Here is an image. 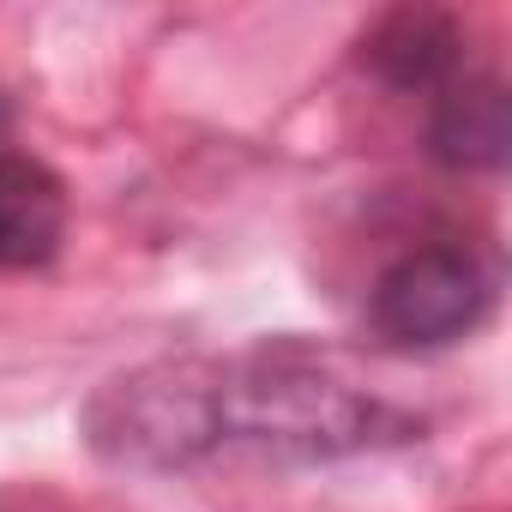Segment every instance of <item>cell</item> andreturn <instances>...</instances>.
Segmentation results:
<instances>
[{
    "label": "cell",
    "instance_id": "cell-2",
    "mask_svg": "<svg viewBox=\"0 0 512 512\" xmlns=\"http://www.w3.org/2000/svg\"><path fill=\"white\" fill-rule=\"evenodd\" d=\"M494 308V266L470 241L410 247L374 278L368 326L392 350H446L470 338Z\"/></svg>",
    "mask_w": 512,
    "mask_h": 512
},
{
    "label": "cell",
    "instance_id": "cell-6",
    "mask_svg": "<svg viewBox=\"0 0 512 512\" xmlns=\"http://www.w3.org/2000/svg\"><path fill=\"white\" fill-rule=\"evenodd\" d=\"M7 139H13V97L0 91V157H7Z\"/></svg>",
    "mask_w": 512,
    "mask_h": 512
},
{
    "label": "cell",
    "instance_id": "cell-5",
    "mask_svg": "<svg viewBox=\"0 0 512 512\" xmlns=\"http://www.w3.org/2000/svg\"><path fill=\"white\" fill-rule=\"evenodd\" d=\"M67 187L49 163L7 151L0 157V272H37L61 253Z\"/></svg>",
    "mask_w": 512,
    "mask_h": 512
},
{
    "label": "cell",
    "instance_id": "cell-4",
    "mask_svg": "<svg viewBox=\"0 0 512 512\" xmlns=\"http://www.w3.org/2000/svg\"><path fill=\"white\" fill-rule=\"evenodd\" d=\"M428 157L440 169H506L512 157V97L494 73L440 85L428 109Z\"/></svg>",
    "mask_w": 512,
    "mask_h": 512
},
{
    "label": "cell",
    "instance_id": "cell-1",
    "mask_svg": "<svg viewBox=\"0 0 512 512\" xmlns=\"http://www.w3.org/2000/svg\"><path fill=\"white\" fill-rule=\"evenodd\" d=\"M422 422L332 374L302 344L241 356H163L109 380L85 404V440L127 470H187L217 446H253L284 464H326L398 446Z\"/></svg>",
    "mask_w": 512,
    "mask_h": 512
},
{
    "label": "cell",
    "instance_id": "cell-3",
    "mask_svg": "<svg viewBox=\"0 0 512 512\" xmlns=\"http://www.w3.org/2000/svg\"><path fill=\"white\" fill-rule=\"evenodd\" d=\"M356 61L386 91H440L464 61V25L440 7H398L362 37Z\"/></svg>",
    "mask_w": 512,
    "mask_h": 512
}]
</instances>
